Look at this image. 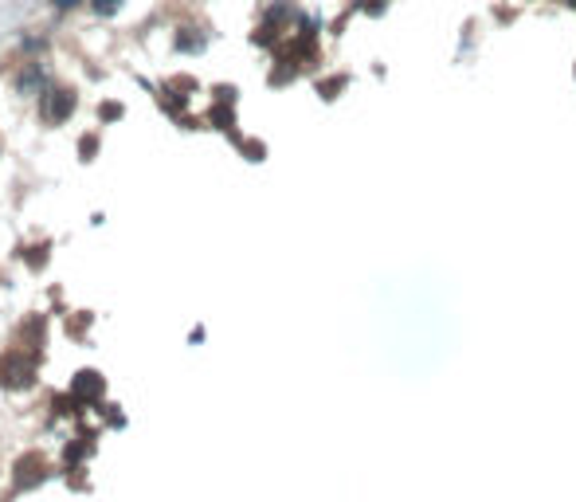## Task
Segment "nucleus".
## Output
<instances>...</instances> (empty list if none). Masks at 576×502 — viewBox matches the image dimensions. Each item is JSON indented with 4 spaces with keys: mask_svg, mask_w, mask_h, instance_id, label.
Instances as JSON below:
<instances>
[{
    "mask_svg": "<svg viewBox=\"0 0 576 502\" xmlns=\"http://www.w3.org/2000/svg\"><path fill=\"white\" fill-rule=\"evenodd\" d=\"M345 86V79H326V83H318V91H322V98H338V91Z\"/></svg>",
    "mask_w": 576,
    "mask_h": 502,
    "instance_id": "nucleus-5",
    "label": "nucleus"
},
{
    "mask_svg": "<svg viewBox=\"0 0 576 502\" xmlns=\"http://www.w3.org/2000/svg\"><path fill=\"white\" fill-rule=\"evenodd\" d=\"M71 110H75V94L55 86V91H43V103H40V114L43 122H67Z\"/></svg>",
    "mask_w": 576,
    "mask_h": 502,
    "instance_id": "nucleus-2",
    "label": "nucleus"
},
{
    "mask_svg": "<svg viewBox=\"0 0 576 502\" xmlns=\"http://www.w3.org/2000/svg\"><path fill=\"white\" fill-rule=\"evenodd\" d=\"M98 118H102V122L122 118V106H118V103H102V106H98Z\"/></svg>",
    "mask_w": 576,
    "mask_h": 502,
    "instance_id": "nucleus-7",
    "label": "nucleus"
},
{
    "mask_svg": "<svg viewBox=\"0 0 576 502\" xmlns=\"http://www.w3.org/2000/svg\"><path fill=\"white\" fill-rule=\"evenodd\" d=\"M118 4H122V0H91V8L98 12V16H114V12H118Z\"/></svg>",
    "mask_w": 576,
    "mask_h": 502,
    "instance_id": "nucleus-6",
    "label": "nucleus"
},
{
    "mask_svg": "<svg viewBox=\"0 0 576 502\" xmlns=\"http://www.w3.org/2000/svg\"><path fill=\"white\" fill-rule=\"evenodd\" d=\"M177 47H185V52H200L204 40H196V35H177Z\"/></svg>",
    "mask_w": 576,
    "mask_h": 502,
    "instance_id": "nucleus-9",
    "label": "nucleus"
},
{
    "mask_svg": "<svg viewBox=\"0 0 576 502\" xmlns=\"http://www.w3.org/2000/svg\"><path fill=\"white\" fill-rule=\"evenodd\" d=\"M79 154H83L86 161H91V157L98 154V137H94V134H91V137H83V142H79Z\"/></svg>",
    "mask_w": 576,
    "mask_h": 502,
    "instance_id": "nucleus-8",
    "label": "nucleus"
},
{
    "mask_svg": "<svg viewBox=\"0 0 576 502\" xmlns=\"http://www.w3.org/2000/svg\"><path fill=\"white\" fill-rule=\"evenodd\" d=\"M47 479V463L40 460V455H24V460L16 463V483L20 486H35Z\"/></svg>",
    "mask_w": 576,
    "mask_h": 502,
    "instance_id": "nucleus-3",
    "label": "nucleus"
},
{
    "mask_svg": "<svg viewBox=\"0 0 576 502\" xmlns=\"http://www.w3.org/2000/svg\"><path fill=\"white\" fill-rule=\"evenodd\" d=\"M32 381H35V361L24 358V349L0 358V384H4V389H24V384H32Z\"/></svg>",
    "mask_w": 576,
    "mask_h": 502,
    "instance_id": "nucleus-1",
    "label": "nucleus"
},
{
    "mask_svg": "<svg viewBox=\"0 0 576 502\" xmlns=\"http://www.w3.org/2000/svg\"><path fill=\"white\" fill-rule=\"evenodd\" d=\"M102 392H106V381H102L94 369H86V373L75 377V397L79 400H102Z\"/></svg>",
    "mask_w": 576,
    "mask_h": 502,
    "instance_id": "nucleus-4",
    "label": "nucleus"
},
{
    "mask_svg": "<svg viewBox=\"0 0 576 502\" xmlns=\"http://www.w3.org/2000/svg\"><path fill=\"white\" fill-rule=\"evenodd\" d=\"M55 8H71V4H79V0H51Z\"/></svg>",
    "mask_w": 576,
    "mask_h": 502,
    "instance_id": "nucleus-11",
    "label": "nucleus"
},
{
    "mask_svg": "<svg viewBox=\"0 0 576 502\" xmlns=\"http://www.w3.org/2000/svg\"><path fill=\"white\" fill-rule=\"evenodd\" d=\"M43 251H47V247H32V256H28V263H32V267H43Z\"/></svg>",
    "mask_w": 576,
    "mask_h": 502,
    "instance_id": "nucleus-10",
    "label": "nucleus"
}]
</instances>
